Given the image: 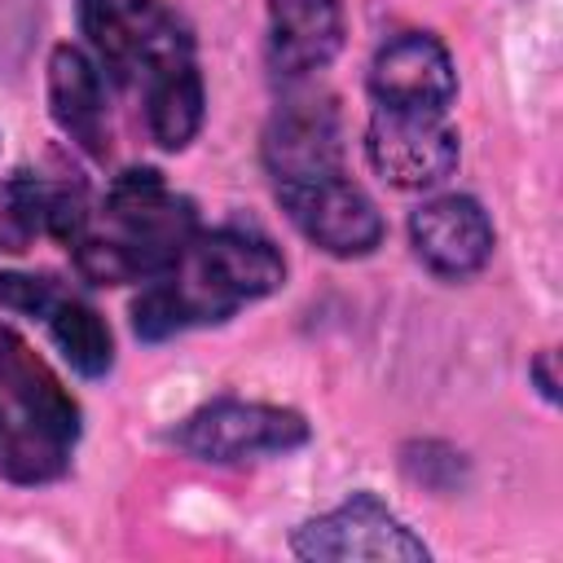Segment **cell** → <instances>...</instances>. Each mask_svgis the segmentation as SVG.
Returning a JSON list of instances; mask_svg holds the SVG:
<instances>
[{
    "label": "cell",
    "instance_id": "5",
    "mask_svg": "<svg viewBox=\"0 0 563 563\" xmlns=\"http://www.w3.org/2000/svg\"><path fill=\"white\" fill-rule=\"evenodd\" d=\"M365 154L383 180L400 189H431L457 167V132L440 110L378 106L365 132Z\"/></svg>",
    "mask_w": 563,
    "mask_h": 563
},
{
    "label": "cell",
    "instance_id": "12",
    "mask_svg": "<svg viewBox=\"0 0 563 563\" xmlns=\"http://www.w3.org/2000/svg\"><path fill=\"white\" fill-rule=\"evenodd\" d=\"M145 106L150 132L163 150H180L202 128V79L194 66V44L154 57L145 70Z\"/></svg>",
    "mask_w": 563,
    "mask_h": 563
},
{
    "label": "cell",
    "instance_id": "14",
    "mask_svg": "<svg viewBox=\"0 0 563 563\" xmlns=\"http://www.w3.org/2000/svg\"><path fill=\"white\" fill-rule=\"evenodd\" d=\"M44 321H48V334H53L57 352H62L84 378H97V374L110 369L114 343H110V330H106V321L97 317L92 303H84L79 295H66V290H62L57 303L44 312Z\"/></svg>",
    "mask_w": 563,
    "mask_h": 563
},
{
    "label": "cell",
    "instance_id": "16",
    "mask_svg": "<svg viewBox=\"0 0 563 563\" xmlns=\"http://www.w3.org/2000/svg\"><path fill=\"white\" fill-rule=\"evenodd\" d=\"M62 286L53 277H22V273H0V308H18V312H35L44 317L57 303Z\"/></svg>",
    "mask_w": 563,
    "mask_h": 563
},
{
    "label": "cell",
    "instance_id": "1",
    "mask_svg": "<svg viewBox=\"0 0 563 563\" xmlns=\"http://www.w3.org/2000/svg\"><path fill=\"white\" fill-rule=\"evenodd\" d=\"M282 282H286V264L273 251V242L242 229L194 233L180 260L158 277H150V286L141 290L132 308L136 334L158 343L189 325L224 321L242 303L273 295Z\"/></svg>",
    "mask_w": 563,
    "mask_h": 563
},
{
    "label": "cell",
    "instance_id": "13",
    "mask_svg": "<svg viewBox=\"0 0 563 563\" xmlns=\"http://www.w3.org/2000/svg\"><path fill=\"white\" fill-rule=\"evenodd\" d=\"M48 106L66 136H75L84 150L101 154L106 145V88L101 70L84 48L62 44L48 62Z\"/></svg>",
    "mask_w": 563,
    "mask_h": 563
},
{
    "label": "cell",
    "instance_id": "10",
    "mask_svg": "<svg viewBox=\"0 0 563 563\" xmlns=\"http://www.w3.org/2000/svg\"><path fill=\"white\" fill-rule=\"evenodd\" d=\"M339 119L317 101H286L264 132V163L277 185L339 176Z\"/></svg>",
    "mask_w": 563,
    "mask_h": 563
},
{
    "label": "cell",
    "instance_id": "11",
    "mask_svg": "<svg viewBox=\"0 0 563 563\" xmlns=\"http://www.w3.org/2000/svg\"><path fill=\"white\" fill-rule=\"evenodd\" d=\"M343 44L339 0H268V48L282 75H312Z\"/></svg>",
    "mask_w": 563,
    "mask_h": 563
},
{
    "label": "cell",
    "instance_id": "4",
    "mask_svg": "<svg viewBox=\"0 0 563 563\" xmlns=\"http://www.w3.org/2000/svg\"><path fill=\"white\" fill-rule=\"evenodd\" d=\"M172 440L202 462H251L299 449L308 440V422L282 405L211 400L198 413H189Z\"/></svg>",
    "mask_w": 563,
    "mask_h": 563
},
{
    "label": "cell",
    "instance_id": "3",
    "mask_svg": "<svg viewBox=\"0 0 563 563\" xmlns=\"http://www.w3.org/2000/svg\"><path fill=\"white\" fill-rule=\"evenodd\" d=\"M79 440V409L57 374L0 325V471L18 484H48Z\"/></svg>",
    "mask_w": 563,
    "mask_h": 563
},
{
    "label": "cell",
    "instance_id": "8",
    "mask_svg": "<svg viewBox=\"0 0 563 563\" xmlns=\"http://www.w3.org/2000/svg\"><path fill=\"white\" fill-rule=\"evenodd\" d=\"M369 92L378 106H396V110H440L453 101L457 92V75L453 62L444 53L440 40L409 31L387 40L374 62H369Z\"/></svg>",
    "mask_w": 563,
    "mask_h": 563
},
{
    "label": "cell",
    "instance_id": "7",
    "mask_svg": "<svg viewBox=\"0 0 563 563\" xmlns=\"http://www.w3.org/2000/svg\"><path fill=\"white\" fill-rule=\"evenodd\" d=\"M290 545L303 559H339V563H347V559H427V545L374 493H356L339 510L308 519Z\"/></svg>",
    "mask_w": 563,
    "mask_h": 563
},
{
    "label": "cell",
    "instance_id": "9",
    "mask_svg": "<svg viewBox=\"0 0 563 563\" xmlns=\"http://www.w3.org/2000/svg\"><path fill=\"white\" fill-rule=\"evenodd\" d=\"M409 238L418 260L440 277H471L493 255V224L466 194H440L422 202L409 220Z\"/></svg>",
    "mask_w": 563,
    "mask_h": 563
},
{
    "label": "cell",
    "instance_id": "6",
    "mask_svg": "<svg viewBox=\"0 0 563 563\" xmlns=\"http://www.w3.org/2000/svg\"><path fill=\"white\" fill-rule=\"evenodd\" d=\"M282 207L290 211V220L299 224V233L308 242H317L330 255H365L383 242V216L378 207L339 176H321V180H299V185H277Z\"/></svg>",
    "mask_w": 563,
    "mask_h": 563
},
{
    "label": "cell",
    "instance_id": "2",
    "mask_svg": "<svg viewBox=\"0 0 563 563\" xmlns=\"http://www.w3.org/2000/svg\"><path fill=\"white\" fill-rule=\"evenodd\" d=\"M194 207L163 185L158 172H128L114 180L101 211L88 207L79 233L70 238L75 264L88 282H150L180 260L194 242Z\"/></svg>",
    "mask_w": 563,
    "mask_h": 563
},
{
    "label": "cell",
    "instance_id": "15",
    "mask_svg": "<svg viewBox=\"0 0 563 563\" xmlns=\"http://www.w3.org/2000/svg\"><path fill=\"white\" fill-rule=\"evenodd\" d=\"M48 211H53V189L13 176L0 180V251H26L40 233H48Z\"/></svg>",
    "mask_w": 563,
    "mask_h": 563
}]
</instances>
